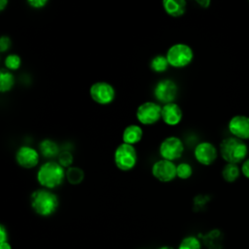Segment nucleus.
I'll return each instance as SVG.
<instances>
[{
	"mask_svg": "<svg viewBox=\"0 0 249 249\" xmlns=\"http://www.w3.org/2000/svg\"><path fill=\"white\" fill-rule=\"evenodd\" d=\"M30 204L36 214L42 217H49L57 210L59 200L52 190L41 188L31 194Z\"/></svg>",
	"mask_w": 249,
	"mask_h": 249,
	"instance_id": "1",
	"label": "nucleus"
},
{
	"mask_svg": "<svg viewBox=\"0 0 249 249\" xmlns=\"http://www.w3.org/2000/svg\"><path fill=\"white\" fill-rule=\"evenodd\" d=\"M65 171L57 161L48 160L39 166L36 179L43 188L53 190L62 184L65 179Z\"/></svg>",
	"mask_w": 249,
	"mask_h": 249,
	"instance_id": "2",
	"label": "nucleus"
},
{
	"mask_svg": "<svg viewBox=\"0 0 249 249\" xmlns=\"http://www.w3.org/2000/svg\"><path fill=\"white\" fill-rule=\"evenodd\" d=\"M219 152L221 157L227 163H239L246 160L248 147L244 140L236 137H228L220 143Z\"/></svg>",
	"mask_w": 249,
	"mask_h": 249,
	"instance_id": "3",
	"label": "nucleus"
},
{
	"mask_svg": "<svg viewBox=\"0 0 249 249\" xmlns=\"http://www.w3.org/2000/svg\"><path fill=\"white\" fill-rule=\"evenodd\" d=\"M166 58L170 66L174 68H184L191 64L194 59V50L186 43H175L166 51Z\"/></svg>",
	"mask_w": 249,
	"mask_h": 249,
	"instance_id": "4",
	"label": "nucleus"
},
{
	"mask_svg": "<svg viewBox=\"0 0 249 249\" xmlns=\"http://www.w3.org/2000/svg\"><path fill=\"white\" fill-rule=\"evenodd\" d=\"M137 151L133 145L122 142L115 149L114 162L120 170L129 171L133 169L137 163Z\"/></svg>",
	"mask_w": 249,
	"mask_h": 249,
	"instance_id": "5",
	"label": "nucleus"
},
{
	"mask_svg": "<svg viewBox=\"0 0 249 249\" xmlns=\"http://www.w3.org/2000/svg\"><path fill=\"white\" fill-rule=\"evenodd\" d=\"M90 98L99 105H108L116 98V89L112 84L106 81H97L90 85L89 89Z\"/></svg>",
	"mask_w": 249,
	"mask_h": 249,
	"instance_id": "6",
	"label": "nucleus"
},
{
	"mask_svg": "<svg viewBox=\"0 0 249 249\" xmlns=\"http://www.w3.org/2000/svg\"><path fill=\"white\" fill-rule=\"evenodd\" d=\"M185 146L181 138L170 135L162 139L159 146V154L163 160L174 161L180 159L184 153Z\"/></svg>",
	"mask_w": 249,
	"mask_h": 249,
	"instance_id": "7",
	"label": "nucleus"
},
{
	"mask_svg": "<svg viewBox=\"0 0 249 249\" xmlns=\"http://www.w3.org/2000/svg\"><path fill=\"white\" fill-rule=\"evenodd\" d=\"M135 116L141 124H154L161 119V106L155 101H145L137 107Z\"/></svg>",
	"mask_w": 249,
	"mask_h": 249,
	"instance_id": "8",
	"label": "nucleus"
},
{
	"mask_svg": "<svg viewBox=\"0 0 249 249\" xmlns=\"http://www.w3.org/2000/svg\"><path fill=\"white\" fill-rule=\"evenodd\" d=\"M179 88L176 82L172 79H161L160 80L154 88V96L155 98L162 103H170V102H175L174 100L176 99L178 95Z\"/></svg>",
	"mask_w": 249,
	"mask_h": 249,
	"instance_id": "9",
	"label": "nucleus"
},
{
	"mask_svg": "<svg viewBox=\"0 0 249 249\" xmlns=\"http://www.w3.org/2000/svg\"><path fill=\"white\" fill-rule=\"evenodd\" d=\"M176 167L177 165L174 163V161L160 159L152 164L151 172L154 178H156L158 181L168 183L177 177Z\"/></svg>",
	"mask_w": 249,
	"mask_h": 249,
	"instance_id": "10",
	"label": "nucleus"
},
{
	"mask_svg": "<svg viewBox=\"0 0 249 249\" xmlns=\"http://www.w3.org/2000/svg\"><path fill=\"white\" fill-rule=\"evenodd\" d=\"M17 163L23 168H33L38 165L40 160V152L28 145H22L18 148L16 155Z\"/></svg>",
	"mask_w": 249,
	"mask_h": 249,
	"instance_id": "11",
	"label": "nucleus"
},
{
	"mask_svg": "<svg viewBox=\"0 0 249 249\" xmlns=\"http://www.w3.org/2000/svg\"><path fill=\"white\" fill-rule=\"evenodd\" d=\"M194 157L198 163L207 166L216 160L218 151L211 142L201 141L196 145L194 149Z\"/></svg>",
	"mask_w": 249,
	"mask_h": 249,
	"instance_id": "12",
	"label": "nucleus"
},
{
	"mask_svg": "<svg viewBox=\"0 0 249 249\" xmlns=\"http://www.w3.org/2000/svg\"><path fill=\"white\" fill-rule=\"evenodd\" d=\"M230 132L241 140L249 139V117L245 115H235L231 117L228 124Z\"/></svg>",
	"mask_w": 249,
	"mask_h": 249,
	"instance_id": "13",
	"label": "nucleus"
},
{
	"mask_svg": "<svg viewBox=\"0 0 249 249\" xmlns=\"http://www.w3.org/2000/svg\"><path fill=\"white\" fill-rule=\"evenodd\" d=\"M183 111L176 102H170L161 106V120L169 126H175L181 123Z\"/></svg>",
	"mask_w": 249,
	"mask_h": 249,
	"instance_id": "14",
	"label": "nucleus"
},
{
	"mask_svg": "<svg viewBox=\"0 0 249 249\" xmlns=\"http://www.w3.org/2000/svg\"><path fill=\"white\" fill-rule=\"evenodd\" d=\"M143 128L136 124H131L126 125L122 133V140L124 143L129 145H135L142 140Z\"/></svg>",
	"mask_w": 249,
	"mask_h": 249,
	"instance_id": "15",
	"label": "nucleus"
},
{
	"mask_svg": "<svg viewBox=\"0 0 249 249\" xmlns=\"http://www.w3.org/2000/svg\"><path fill=\"white\" fill-rule=\"evenodd\" d=\"M163 10L167 15L173 18L183 16L187 10V2L185 0H163Z\"/></svg>",
	"mask_w": 249,
	"mask_h": 249,
	"instance_id": "16",
	"label": "nucleus"
},
{
	"mask_svg": "<svg viewBox=\"0 0 249 249\" xmlns=\"http://www.w3.org/2000/svg\"><path fill=\"white\" fill-rule=\"evenodd\" d=\"M39 152L43 157L47 159H53L54 157H58L61 151L59 150L58 144L54 140L45 138L39 143Z\"/></svg>",
	"mask_w": 249,
	"mask_h": 249,
	"instance_id": "17",
	"label": "nucleus"
},
{
	"mask_svg": "<svg viewBox=\"0 0 249 249\" xmlns=\"http://www.w3.org/2000/svg\"><path fill=\"white\" fill-rule=\"evenodd\" d=\"M16 83V79L12 71L7 69H1L0 71V91L7 92L10 91Z\"/></svg>",
	"mask_w": 249,
	"mask_h": 249,
	"instance_id": "18",
	"label": "nucleus"
},
{
	"mask_svg": "<svg viewBox=\"0 0 249 249\" xmlns=\"http://www.w3.org/2000/svg\"><path fill=\"white\" fill-rule=\"evenodd\" d=\"M65 179L71 185H78L85 179V171L79 166H70L66 168Z\"/></svg>",
	"mask_w": 249,
	"mask_h": 249,
	"instance_id": "19",
	"label": "nucleus"
},
{
	"mask_svg": "<svg viewBox=\"0 0 249 249\" xmlns=\"http://www.w3.org/2000/svg\"><path fill=\"white\" fill-rule=\"evenodd\" d=\"M241 172L239 166L235 163H226L222 169V176L225 181L232 183L237 180Z\"/></svg>",
	"mask_w": 249,
	"mask_h": 249,
	"instance_id": "20",
	"label": "nucleus"
},
{
	"mask_svg": "<svg viewBox=\"0 0 249 249\" xmlns=\"http://www.w3.org/2000/svg\"><path fill=\"white\" fill-rule=\"evenodd\" d=\"M169 63L165 54H156L150 61V68L156 73H163L167 70Z\"/></svg>",
	"mask_w": 249,
	"mask_h": 249,
	"instance_id": "21",
	"label": "nucleus"
},
{
	"mask_svg": "<svg viewBox=\"0 0 249 249\" xmlns=\"http://www.w3.org/2000/svg\"><path fill=\"white\" fill-rule=\"evenodd\" d=\"M221 232L213 230L204 236V243L209 249H219L221 247Z\"/></svg>",
	"mask_w": 249,
	"mask_h": 249,
	"instance_id": "22",
	"label": "nucleus"
},
{
	"mask_svg": "<svg viewBox=\"0 0 249 249\" xmlns=\"http://www.w3.org/2000/svg\"><path fill=\"white\" fill-rule=\"evenodd\" d=\"M5 69L9 71H16L21 65V57L18 53H9L4 59Z\"/></svg>",
	"mask_w": 249,
	"mask_h": 249,
	"instance_id": "23",
	"label": "nucleus"
},
{
	"mask_svg": "<svg viewBox=\"0 0 249 249\" xmlns=\"http://www.w3.org/2000/svg\"><path fill=\"white\" fill-rule=\"evenodd\" d=\"M178 249H201V243L197 237L189 235L181 240Z\"/></svg>",
	"mask_w": 249,
	"mask_h": 249,
	"instance_id": "24",
	"label": "nucleus"
},
{
	"mask_svg": "<svg viewBox=\"0 0 249 249\" xmlns=\"http://www.w3.org/2000/svg\"><path fill=\"white\" fill-rule=\"evenodd\" d=\"M176 174L179 179L187 180L193 175V167L189 162H180L176 167Z\"/></svg>",
	"mask_w": 249,
	"mask_h": 249,
	"instance_id": "25",
	"label": "nucleus"
},
{
	"mask_svg": "<svg viewBox=\"0 0 249 249\" xmlns=\"http://www.w3.org/2000/svg\"><path fill=\"white\" fill-rule=\"evenodd\" d=\"M74 161V157L72 155V153L68 150H63L59 153L58 157H57V162L63 166L64 168H68L70 166H72V163Z\"/></svg>",
	"mask_w": 249,
	"mask_h": 249,
	"instance_id": "26",
	"label": "nucleus"
},
{
	"mask_svg": "<svg viewBox=\"0 0 249 249\" xmlns=\"http://www.w3.org/2000/svg\"><path fill=\"white\" fill-rule=\"evenodd\" d=\"M12 41L8 35H2L0 37V52L4 53L10 49Z\"/></svg>",
	"mask_w": 249,
	"mask_h": 249,
	"instance_id": "27",
	"label": "nucleus"
},
{
	"mask_svg": "<svg viewBox=\"0 0 249 249\" xmlns=\"http://www.w3.org/2000/svg\"><path fill=\"white\" fill-rule=\"evenodd\" d=\"M27 4L33 9H42L48 4V0H27Z\"/></svg>",
	"mask_w": 249,
	"mask_h": 249,
	"instance_id": "28",
	"label": "nucleus"
},
{
	"mask_svg": "<svg viewBox=\"0 0 249 249\" xmlns=\"http://www.w3.org/2000/svg\"><path fill=\"white\" fill-rule=\"evenodd\" d=\"M241 173L247 178L249 179V158L246 159L241 165Z\"/></svg>",
	"mask_w": 249,
	"mask_h": 249,
	"instance_id": "29",
	"label": "nucleus"
},
{
	"mask_svg": "<svg viewBox=\"0 0 249 249\" xmlns=\"http://www.w3.org/2000/svg\"><path fill=\"white\" fill-rule=\"evenodd\" d=\"M8 241V231L4 225L0 226V243Z\"/></svg>",
	"mask_w": 249,
	"mask_h": 249,
	"instance_id": "30",
	"label": "nucleus"
},
{
	"mask_svg": "<svg viewBox=\"0 0 249 249\" xmlns=\"http://www.w3.org/2000/svg\"><path fill=\"white\" fill-rule=\"evenodd\" d=\"M196 3L202 7V8H208V6L210 5V0H196Z\"/></svg>",
	"mask_w": 249,
	"mask_h": 249,
	"instance_id": "31",
	"label": "nucleus"
},
{
	"mask_svg": "<svg viewBox=\"0 0 249 249\" xmlns=\"http://www.w3.org/2000/svg\"><path fill=\"white\" fill-rule=\"evenodd\" d=\"M0 249H12V247H11L10 243L8 241H6V242L0 243Z\"/></svg>",
	"mask_w": 249,
	"mask_h": 249,
	"instance_id": "32",
	"label": "nucleus"
},
{
	"mask_svg": "<svg viewBox=\"0 0 249 249\" xmlns=\"http://www.w3.org/2000/svg\"><path fill=\"white\" fill-rule=\"evenodd\" d=\"M8 4L9 2L7 0H0V11H3Z\"/></svg>",
	"mask_w": 249,
	"mask_h": 249,
	"instance_id": "33",
	"label": "nucleus"
},
{
	"mask_svg": "<svg viewBox=\"0 0 249 249\" xmlns=\"http://www.w3.org/2000/svg\"><path fill=\"white\" fill-rule=\"evenodd\" d=\"M158 249H174V248H172L170 246H161V247H160Z\"/></svg>",
	"mask_w": 249,
	"mask_h": 249,
	"instance_id": "34",
	"label": "nucleus"
}]
</instances>
